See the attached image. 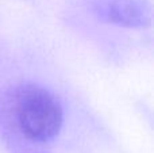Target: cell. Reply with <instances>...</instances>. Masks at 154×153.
I'll return each instance as SVG.
<instances>
[{
  "label": "cell",
  "mask_w": 154,
  "mask_h": 153,
  "mask_svg": "<svg viewBox=\"0 0 154 153\" xmlns=\"http://www.w3.org/2000/svg\"><path fill=\"white\" fill-rule=\"evenodd\" d=\"M14 108L18 125L27 138L37 142L50 141L60 133L64 111L60 100L50 91L35 84L16 89Z\"/></svg>",
  "instance_id": "1"
},
{
  "label": "cell",
  "mask_w": 154,
  "mask_h": 153,
  "mask_svg": "<svg viewBox=\"0 0 154 153\" xmlns=\"http://www.w3.org/2000/svg\"><path fill=\"white\" fill-rule=\"evenodd\" d=\"M108 22L123 27H143L150 23V14L145 4L137 0H108L103 7Z\"/></svg>",
  "instance_id": "2"
}]
</instances>
